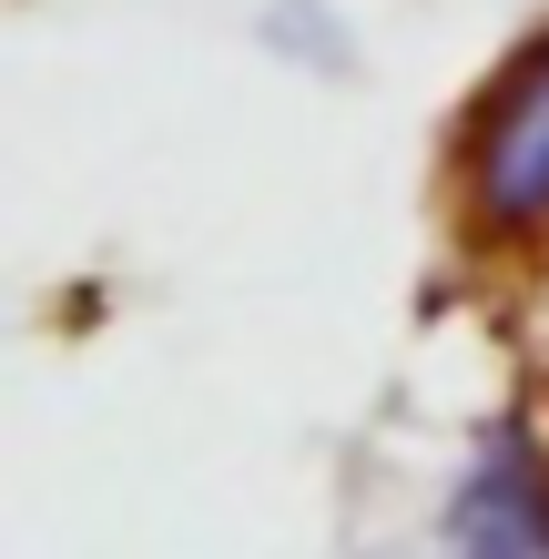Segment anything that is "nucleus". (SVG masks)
<instances>
[{
  "label": "nucleus",
  "mask_w": 549,
  "mask_h": 559,
  "mask_svg": "<svg viewBox=\"0 0 549 559\" xmlns=\"http://www.w3.org/2000/svg\"><path fill=\"white\" fill-rule=\"evenodd\" d=\"M438 559H549V417L499 407L438 499Z\"/></svg>",
  "instance_id": "f03ea898"
},
{
  "label": "nucleus",
  "mask_w": 549,
  "mask_h": 559,
  "mask_svg": "<svg viewBox=\"0 0 549 559\" xmlns=\"http://www.w3.org/2000/svg\"><path fill=\"white\" fill-rule=\"evenodd\" d=\"M265 51L296 61V72H357V51H346V11H326V0H265Z\"/></svg>",
  "instance_id": "7ed1b4c3"
},
{
  "label": "nucleus",
  "mask_w": 549,
  "mask_h": 559,
  "mask_svg": "<svg viewBox=\"0 0 549 559\" xmlns=\"http://www.w3.org/2000/svg\"><path fill=\"white\" fill-rule=\"evenodd\" d=\"M458 204L478 235L539 245L549 235V21L468 92L458 112Z\"/></svg>",
  "instance_id": "f257e3e1"
}]
</instances>
